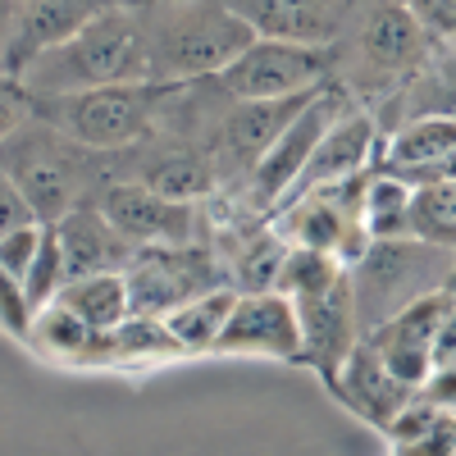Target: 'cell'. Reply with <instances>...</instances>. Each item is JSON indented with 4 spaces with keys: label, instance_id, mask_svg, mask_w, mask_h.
I'll use <instances>...</instances> for the list:
<instances>
[{
    "label": "cell",
    "instance_id": "cell-23",
    "mask_svg": "<svg viewBox=\"0 0 456 456\" xmlns=\"http://www.w3.org/2000/svg\"><path fill=\"white\" fill-rule=\"evenodd\" d=\"M415 219V183L393 169H370L365 183V228L370 238H406Z\"/></svg>",
    "mask_w": 456,
    "mask_h": 456
},
{
    "label": "cell",
    "instance_id": "cell-17",
    "mask_svg": "<svg viewBox=\"0 0 456 456\" xmlns=\"http://www.w3.org/2000/svg\"><path fill=\"white\" fill-rule=\"evenodd\" d=\"M55 238L64 247L69 279L78 274H101V270H128L133 256L142 251L133 238H124L114 219L96 206V197L78 201L64 219H55Z\"/></svg>",
    "mask_w": 456,
    "mask_h": 456
},
{
    "label": "cell",
    "instance_id": "cell-14",
    "mask_svg": "<svg viewBox=\"0 0 456 456\" xmlns=\"http://www.w3.org/2000/svg\"><path fill=\"white\" fill-rule=\"evenodd\" d=\"M114 5H124V0H14L5 5V46H0L5 78H19L37 55L69 42L78 28H87Z\"/></svg>",
    "mask_w": 456,
    "mask_h": 456
},
{
    "label": "cell",
    "instance_id": "cell-16",
    "mask_svg": "<svg viewBox=\"0 0 456 456\" xmlns=\"http://www.w3.org/2000/svg\"><path fill=\"white\" fill-rule=\"evenodd\" d=\"M379 156H384V128H379V119H374L361 101H352V105L333 119V128H329L324 142L315 146L306 174L297 178V187H292L288 197L306 192V187H320V183H338V178L365 174V169L379 165ZM288 197H283V201H288Z\"/></svg>",
    "mask_w": 456,
    "mask_h": 456
},
{
    "label": "cell",
    "instance_id": "cell-22",
    "mask_svg": "<svg viewBox=\"0 0 456 456\" xmlns=\"http://www.w3.org/2000/svg\"><path fill=\"white\" fill-rule=\"evenodd\" d=\"M233 301H238V288H228V283L206 288L197 297L178 301V306L165 315V324H169V333L178 338V347L187 356H206V352L219 347V333H224L228 315H233Z\"/></svg>",
    "mask_w": 456,
    "mask_h": 456
},
{
    "label": "cell",
    "instance_id": "cell-20",
    "mask_svg": "<svg viewBox=\"0 0 456 456\" xmlns=\"http://www.w3.org/2000/svg\"><path fill=\"white\" fill-rule=\"evenodd\" d=\"M452 151H456V114H415V119H402L393 133H384L379 169H393L406 183H420Z\"/></svg>",
    "mask_w": 456,
    "mask_h": 456
},
{
    "label": "cell",
    "instance_id": "cell-24",
    "mask_svg": "<svg viewBox=\"0 0 456 456\" xmlns=\"http://www.w3.org/2000/svg\"><path fill=\"white\" fill-rule=\"evenodd\" d=\"M160 361H187L165 315H128L114 329V365H160Z\"/></svg>",
    "mask_w": 456,
    "mask_h": 456
},
{
    "label": "cell",
    "instance_id": "cell-1",
    "mask_svg": "<svg viewBox=\"0 0 456 456\" xmlns=\"http://www.w3.org/2000/svg\"><path fill=\"white\" fill-rule=\"evenodd\" d=\"M28 96H69L114 83H156V60H151L146 23L137 0H124L87 28H78L69 42L37 55L19 78H5Z\"/></svg>",
    "mask_w": 456,
    "mask_h": 456
},
{
    "label": "cell",
    "instance_id": "cell-25",
    "mask_svg": "<svg viewBox=\"0 0 456 456\" xmlns=\"http://www.w3.org/2000/svg\"><path fill=\"white\" fill-rule=\"evenodd\" d=\"M415 238H429L443 247H456V183H425L415 187Z\"/></svg>",
    "mask_w": 456,
    "mask_h": 456
},
{
    "label": "cell",
    "instance_id": "cell-19",
    "mask_svg": "<svg viewBox=\"0 0 456 456\" xmlns=\"http://www.w3.org/2000/svg\"><path fill=\"white\" fill-rule=\"evenodd\" d=\"M28 347L46 361H60V365L105 370V365H114V329L105 333V329L87 324L83 315H73L69 306H60V301H51V306L37 311Z\"/></svg>",
    "mask_w": 456,
    "mask_h": 456
},
{
    "label": "cell",
    "instance_id": "cell-2",
    "mask_svg": "<svg viewBox=\"0 0 456 456\" xmlns=\"http://www.w3.org/2000/svg\"><path fill=\"white\" fill-rule=\"evenodd\" d=\"M137 10L156 60V83L215 78L260 37L228 0H137Z\"/></svg>",
    "mask_w": 456,
    "mask_h": 456
},
{
    "label": "cell",
    "instance_id": "cell-28",
    "mask_svg": "<svg viewBox=\"0 0 456 456\" xmlns=\"http://www.w3.org/2000/svg\"><path fill=\"white\" fill-rule=\"evenodd\" d=\"M0 306H5V333H10L14 342H28V338H32V324H37V306L28 301L23 283H14V279L0 274Z\"/></svg>",
    "mask_w": 456,
    "mask_h": 456
},
{
    "label": "cell",
    "instance_id": "cell-15",
    "mask_svg": "<svg viewBox=\"0 0 456 456\" xmlns=\"http://www.w3.org/2000/svg\"><path fill=\"white\" fill-rule=\"evenodd\" d=\"M329 393L347 406L356 420H365V425L379 429V434H388L393 420L411 406V397L420 393V388H411L402 374H393V365L361 338L356 352L347 356V365H342L338 379L329 384Z\"/></svg>",
    "mask_w": 456,
    "mask_h": 456
},
{
    "label": "cell",
    "instance_id": "cell-11",
    "mask_svg": "<svg viewBox=\"0 0 456 456\" xmlns=\"http://www.w3.org/2000/svg\"><path fill=\"white\" fill-rule=\"evenodd\" d=\"M224 283V265L210 242L187 247H142L128 265L133 315H169L178 301Z\"/></svg>",
    "mask_w": 456,
    "mask_h": 456
},
{
    "label": "cell",
    "instance_id": "cell-29",
    "mask_svg": "<svg viewBox=\"0 0 456 456\" xmlns=\"http://www.w3.org/2000/svg\"><path fill=\"white\" fill-rule=\"evenodd\" d=\"M23 224H46V219L37 215V206L28 201V192L14 178L0 174V233H14V228H23Z\"/></svg>",
    "mask_w": 456,
    "mask_h": 456
},
{
    "label": "cell",
    "instance_id": "cell-6",
    "mask_svg": "<svg viewBox=\"0 0 456 456\" xmlns=\"http://www.w3.org/2000/svg\"><path fill=\"white\" fill-rule=\"evenodd\" d=\"M338 42H297V37H256V42L215 73L233 101H283L338 83Z\"/></svg>",
    "mask_w": 456,
    "mask_h": 456
},
{
    "label": "cell",
    "instance_id": "cell-21",
    "mask_svg": "<svg viewBox=\"0 0 456 456\" xmlns=\"http://www.w3.org/2000/svg\"><path fill=\"white\" fill-rule=\"evenodd\" d=\"M60 306H69L73 315H83L96 329H119L133 315V288H128V270H101V274H78L60 288Z\"/></svg>",
    "mask_w": 456,
    "mask_h": 456
},
{
    "label": "cell",
    "instance_id": "cell-4",
    "mask_svg": "<svg viewBox=\"0 0 456 456\" xmlns=\"http://www.w3.org/2000/svg\"><path fill=\"white\" fill-rule=\"evenodd\" d=\"M443 37H434L402 0H370L356 23L338 37V83L352 96L365 87H406L420 73Z\"/></svg>",
    "mask_w": 456,
    "mask_h": 456
},
{
    "label": "cell",
    "instance_id": "cell-3",
    "mask_svg": "<svg viewBox=\"0 0 456 456\" xmlns=\"http://www.w3.org/2000/svg\"><path fill=\"white\" fill-rule=\"evenodd\" d=\"M5 96L92 151H128L165 128L174 83H114L69 96H28L14 83H5Z\"/></svg>",
    "mask_w": 456,
    "mask_h": 456
},
{
    "label": "cell",
    "instance_id": "cell-8",
    "mask_svg": "<svg viewBox=\"0 0 456 456\" xmlns=\"http://www.w3.org/2000/svg\"><path fill=\"white\" fill-rule=\"evenodd\" d=\"M356 96L342 87V83H329V87H320L315 96H311V105L297 114V119L279 133V142L260 156V165L251 169V178H247V187L242 192H233L242 206H251L256 215H270L274 219V210L283 206V197L297 187V178L306 174V165H311V156H315V146L324 142V133L333 128V119L342 110H347Z\"/></svg>",
    "mask_w": 456,
    "mask_h": 456
},
{
    "label": "cell",
    "instance_id": "cell-7",
    "mask_svg": "<svg viewBox=\"0 0 456 456\" xmlns=\"http://www.w3.org/2000/svg\"><path fill=\"white\" fill-rule=\"evenodd\" d=\"M365 183H370V169L365 174H352V178H338V183L306 187V192L288 197L274 210L279 233L292 247H315V251H329L338 260L356 265L365 256V247H370Z\"/></svg>",
    "mask_w": 456,
    "mask_h": 456
},
{
    "label": "cell",
    "instance_id": "cell-5",
    "mask_svg": "<svg viewBox=\"0 0 456 456\" xmlns=\"http://www.w3.org/2000/svg\"><path fill=\"white\" fill-rule=\"evenodd\" d=\"M456 274V247L429 242V238H370L365 256L352 265L356 279V306L365 333L374 324H384L402 306L420 301L438 288H447Z\"/></svg>",
    "mask_w": 456,
    "mask_h": 456
},
{
    "label": "cell",
    "instance_id": "cell-30",
    "mask_svg": "<svg viewBox=\"0 0 456 456\" xmlns=\"http://www.w3.org/2000/svg\"><path fill=\"white\" fill-rule=\"evenodd\" d=\"M434 37H456V0H402Z\"/></svg>",
    "mask_w": 456,
    "mask_h": 456
},
{
    "label": "cell",
    "instance_id": "cell-10",
    "mask_svg": "<svg viewBox=\"0 0 456 456\" xmlns=\"http://www.w3.org/2000/svg\"><path fill=\"white\" fill-rule=\"evenodd\" d=\"M292 306H297V320H301V365H311L324 384H333L338 370L356 352V342L365 338L352 265L338 279H329L324 288L297 292Z\"/></svg>",
    "mask_w": 456,
    "mask_h": 456
},
{
    "label": "cell",
    "instance_id": "cell-18",
    "mask_svg": "<svg viewBox=\"0 0 456 456\" xmlns=\"http://www.w3.org/2000/svg\"><path fill=\"white\" fill-rule=\"evenodd\" d=\"M265 37H297V42H338L356 23L370 0H228Z\"/></svg>",
    "mask_w": 456,
    "mask_h": 456
},
{
    "label": "cell",
    "instance_id": "cell-9",
    "mask_svg": "<svg viewBox=\"0 0 456 456\" xmlns=\"http://www.w3.org/2000/svg\"><path fill=\"white\" fill-rule=\"evenodd\" d=\"M206 201L165 197V192H156V187H146L137 178H110V183L96 187V206L137 247H187V242H206V233H210V219H206L210 206Z\"/></svg>",
    "mask_w": 456,
    "mask_h": 456
},
{
    "label": "cell",
    "instance_id": "cell-13",
    "mask_svg": "<svg viewBox=\"0 0 456 456\" xmlns=\"http://www.w3.org/2000/svg\"><path fill=\"white\" fill-rule=\"evenodd\" d=\"M219 356H260V361H283L301 365V320L283 288L265 292H238L233 315L219 333Z\"/></svg>",
    "mask_w": 456,
    "mask_h": 456
},
{
    "label": "cell",
    "instance_id": "cell-12",
    "mask_svg": "<svg viewBox=\"0 0 456 456\" xmlns=\"http://www.w3.org/2000/svg\"><path fill=\"white\" fill-rule=\"evenodd\" d=\"M452 315V283L411 301L397 315H388L384 324H374L365 333V342L393 365V374H402L411 388H425L434 370H438V338H443V324Z\"/></svg>",
    "mask_w": 456,
    "mask_h": 456
},
{
    "label": "cell",
    "instance_id": "cell-26",
    "mask_svg": "<svg viewBox=\"0 0 456 456\" xmlns=\"http://www.w3.org/2000/svg\"><path fill=\"white\" fill-rule=\"evenodd\" d=\"M64 283H69V265H64V247H60L55 224H51V228H46V242H42V251H37L32 270H28V279H23V292H28L32 306L42 311V306H51V301L60 297Z\"/></svg>",
    "mask_w": 456,
    "mask_h": 456
},
{
    "label": "cell",
    "instance_id": "cell-27",
    "mask_svg": "<svg viewBox=\"0 0 456 456\" xmlns=\"http://www.w3.org/2000/svg\"><path fill=\"white\" fill-rule=\"evenodd\" d=\"M46 228L51 224H23V228H14V233H0V274L23 283L37 251H42V242H46Z\"/></svg>",
    "mask_w": 456,
    "mask_h": 456
}]
</instances>
